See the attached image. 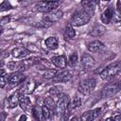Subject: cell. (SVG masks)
<instances>
[{
  "mask_svg": "<svg viewBox=\"0 0 121 121\" xmlns=\"http://www.w3.org/2000/svg\"><path fill=\"white\" fill-rule=\"evenodd\" d=\"M105 2H109V1H111V0H104Z\"/></svg>",
  "mask_w": 121,
  "mask_h": 121,
  "instance_id": "cell-40",
  "label": "cell"
},
{
  "mask_svg": "<svg viewBox=\"0 0 121 121\" xmlns=\"http://www.w3.org/2000/svg\"><path fill=\"white\" fill-rule=\"evenodd\" d=\"M121 72V60L112 62L109 64L101 73H100V78L103 80H112L114 77H116L119 73Z\"/></svg>",
  "mask_w": 121,
  "mask_h": 121,
  "instance_id": "cell-1",
  "label": "cell"
},
{
  "mask_svg": "<svg viewBox=\"0 0 121 121\" xmlns=\"http://www.w3.org/2000/svg\"><path fill=\"white\" fill-rule=\"evenodd\" d=\"M81 105V100L80 98L78 96V95H74L73 98H71L69 100V103H68V112H71L77 108H78L79 106Z\"/></svg>",
  "mask_w": 121,
  "mask_h": 121,
  "instance_id": "cell-19",
  "label": "cell"
},
{
  "mask_svg": "<svg viewBox=\"0 0 121 121\" xmlns=\"http://www.w3.org/2000/svg\"><path fill=\"white\" fill-rule=\"evenodd\" d=\"M29 53H30V51L28 49H26V47L19 46V47H15L12 49L11 56L15 59H22V58H25L27 55H29Z\"/></svg>",
  "mask_w": 121,
  "mask_h": 121,
  "instance_id": "cell-11",
  "label": "cell"
},
{
  "mask_svg": "<svg viewBox=\"0 0 121 121\" xmlns=\"http://www.w3.org/2000/svg\"><path fill=\"white\" fill-rule=\"evenodd\" d=\"M35 87H36L35 81L32 80V79H29L27 82L25 83V85H24V87L21 89V91H22L23 94H30V93L33 92V90L35 89Z\"/></svg>",
  "mask_w": 121,
  "mask_h": 121,
  "instance_id": "cell-21",
  "label": "cell"
},
{
  "mask_svg": "<svg viewBox=\"0 0 121 121\" xmlns=\"http://www.w3.org/2000/svg\"><path fill=\"white\" fill-rule=\"evenodd\" d=\"M78 53H77V52H73V53L69 56L67 62H68V64H69L71 67H74V66L77 64V62H78Z\"/></svg>",
  "mask_w": 121,
  "mask_h": 121,
  "instance_id": "cell-28",
  "label": "cell"
},
{
  "mask_svg": "<svg viewBox=\"0 0 121 121\" xmlns=\"http://www.w3.org/2000/svg\"><path fill=\"white\" fill-rule=\"evenodd\" d=\"M92 0H82L81 1V5H83V6H85V5H87L88 3H90Z\"/></svg>",
  "mask_w": 121,
  "mask_h": 121,
  "instance_id": "cell-36",
  "label": "cell"
},
{
  "mask_svg": "<svg viewBox=\"0 0 121 121\" xmlns=\"http://www.w3.org/2000/svg\"><path fill=\"white\" fill-rule=\"evenodd\" d=\"M19 100H20V96L18 94H13L11 95H9L7 99V102H8V106L11 109L17 107V105L19 104Z\"/></svg>",
  "mask_w": 121,
  "mask_h": 121,
  "instance_id": "cell-20",
  "label": "cell"
},
{
  "mask_svg": "<svg viewBox=\"0 0 121 121\" xmlns=\"http://www.w3.org/2000/svg\"><path fill=\"white\" fill-rule=\"evenodd\" d=\"M44 43H45V46L49 50H55L59 46V41L56 37H48Z\"/></svg>",
  "mask_w": 121,
  "mask_h": 121,
  "instance_id": "cell-18",
  "label": "cell"
},
{
  "mask_svg": "<svg viewBox=\"0 0 121 121\" xmlns=\"http://www.w3.org/2000/svg\"><path fill=\"white\" fill-rule=\"evenodd\" d=\"M51 112H52V111H51L50 109H48V108L43 104V120H45V119L50 118Z\"/></svg>",
  "mask_w": 121,
  "mask_h": 121,
  "instance_id": "cell-29",
  "label": "cell"
},
{
  "mask_svg": "<svg viewBox=\"0 0 121 121\" xmlns=\"http://www.w3.org/2000/svg\"><path fill=\"white\" fill-rule=\"evenodd\" d=\"M43 1H51V2H58L59 0H43Z\"/></svg>",
  "mask_w": 121,
  "mask_h": 121,
  "instance_id": "cell-39",
  "label": "cell"
},
{
  "mask_svg": "<svg viewBox=\"0 0 121 121\" xmlns=\"http://www.w3.org/2000/svg\"><path fill=\"white\" fill-rule=\"evenodd\" d=\"M51 61L54 65H56L59 68L64 69L67 66V60L63 55H59V56H54L51 58Z\"/></svg>",
  "mask_w": 121,
  "mask_h": 121,
  "instance_id": "cell-13",
  "label": "cell"
},
{
  "mask_svg": "<svg viewBox=\"0 0 121 121\" xmlns=\"http://www.w3.org/2000/svg\"><path fill=\"white\" fill-rule=\"evenodd\" d=\"M83 10H84L88 15H90L91 17H93L94 14H95V3L91 1L90 3H88L87 5L84 6Z\"/></svg>",
  "mask_w": 121,
  "mask_h": 121,
  "instance_id": "cell-24",
  "label": "cell"
},
{
  "mask_svg": "<svg viewBox=\"0 0 121 121\" xmlns=\"http://www.w3.org/2000/svg\"><path fill=\"white\" fill-rule=\"evenodd\" d=\"M62 16H63V12L61 10L56 9L48 12L44 19H46V20H48V21H50V22L53 23V22H56V21L60 20L62 18Z\"/></svg>",
  "mask_w": 121,
  "mask_h": 121,
  "instance_id": "cell-15",
  "label": "cell"
},
{
  "mask_svg": "<svg viewBox=\"0 0 121 121\" xmlns=\"http://www.w3.org/2000/svg\"><path fill=\"white\" fill-rule=\"evenodd\" d=\"M51 24H52V22L44 19V20H43L41 22H38V24H36L35 26H37V27H48V26H51Z\"/></svg>",
  "mask_w": 121,
  "mask_h": 121,
  "instance_id": "cell-31",
  "label": "cell"
},
{
  "mask_svg": "<svg viewBox=\"0 0 121 121\" xmlns=\"http://www.w3.org/2000/svg\"><path fill=\"white\" fill-rule=\"evenodd\" d=\"M19 105L21 107V109L23 111H25L26 112H32L33 106L31 103V100L28 96L26 95H21L20 96V100H19Z\"/></svg>",
  "mask_w": 121,
  "mask_h": 121,
  "instance_id": "cell-9",
  "label": "cell"
},
{
  "mask_svg": "<svg viewBox=\"0 0 121 121\" xmlns=\"http://www.w3.org/2000/svg\"><path fill=\"white\" fill-rule=\"evenodd\" d=\"M56 74H57V71L55 69L49 68V69H45V70H43L42 72V77L43 78H45V79H50V78H55Z\"/></svg>",
  "mask_w": 121,
  "mask_h": 121,
  "instance_id": "cell-25",
  "label": "cell"
},
{
  "mask_svg": "<svg viewBox=\"0 0 121 121\" xmlns=\"http://www.w3.org/2000/svg\"><path fill=\"white\" fill-rule=\"evenodd\" d=\"M113 120H121V114L114 116V117H113Z\"/></svg>",
  "mask_w": 121,
  "mask_h": 121,
  "instance_id": "cell-37",
  "label": "cell"
},
{
  "mask_svg": "<svg viewBox=\"0 0 121 121\" xmlns=\"http://www.w3.org/2000/svg\"><path fill=\"white\" fill-rule=\"evenodd\" d=\"M31 1H32V0H20V3H21L23 6H26V5H28Z\"/></svg>",
  "mask_w": 121,
  "mask_h": 121,
  "instance_id": "cell-34",
  "label": "cell"
},
{
  "mask_svg": "<svg viewBox=\"0 0 121 121\" xmlns=\"http://www.w3.org/2000/svg\"><path fill=\"white\" fill-rule=\"evenodd\" d=\"M95 86H96V79L95 78H88L80 81L78 90L80 94L84 95H88L94 91Z\"/></svg>",
  "mask_w": 121,
  "mask_h": 121,
  "instance_id": "cell-3",
  "label": "cell"
},
{
  "mask_svg": "<svg viewBox=\"0 0 121 121\" xmlns=\"http://www.w3.org/2000/svg\"><path fill=\"white\" fill-rule=\"evenodd\" d=\"M91 16L88 15L83 9L81 10H78L77 12H75L73 15H72V18H71V25L73 26H84L86 24H88L91 20Z\"/></svg>",
  "mask_w": 121,
  "mask_h": 121,
  "instance_id": "cell-2",
  "label": "cell"
},
{
  "mask_svg": "<svg viewBox=\"0 0 121 121\" xmlns=\"http://www.w3.org/2000/svg\"><path fill=\"white\" fill-rule=\"evenodd\" d=\"M69 96L64 94H60L58 97V101L56 103L55 107V113L58 116H61L65 113V112L68 110V103H69Z\"/></svg>",
  "mask_w": 121,
  "mask_h": 121,
  "instance_id": "cell-4",
  "label": "cell"
},
{
  "mask_svg": "<svg viewBox=\"0 0 121 121\" xmlns=\"http://www.w3.org/2000/svg\"><path fill=\"white\" fill-rule=\"evenodd\" d=\"M106 31V27L100 24H95L93 28L90 31V34L94 37H97V36H101L102 34H104Z\"/></svg>",
  "mask_w": 121,
  "mask_h": 121,
  "instance_id": "cell-17",
  "label": "cell"
},
{
  "mask_svg": "<svg viewBox=\"0 0 121 121\" xmlns=\"http://www.w3.org/2000/svg\"><path fill=\"white\" fill-rule=\"evenodd\" d=\"M43 104L48 108L50 109L52 112H55V107H56V104H55V101L52 97H46L44 100H43Z\"/></svg>",
  "mask_w": 121,
  "mask_h": 121,
  "instance_id": "cell-27",
  "label": "cell"
},
{
  "mask_svg": "<svg viewBox=\"0 0 121 121\" xmlns=\"http://www.w3.org/2000/svg\"><path fill=\"white\" fill-rule=\"evenodd\" d=\"M19 119H20V120H26V115H21Z\"/></svg>",
  "mask_w": 121,
  "mask_h": 121,
  "instance_id": "cell-38",
  "label": "cell"
},
{
  "mask_svg": "<svg viewBox=\"0 0 121 121\" xmlns=\"http://www.w3.org/2000/svg\"><path fill=\"white\" fill-rule=\"evenodd\" d=\"M81 63L85 68H92L95 64V60L91 55H89L88 53H85L81 57Z\"/></svg>",
  "mask_w": 121,
  "mask_h": 121,
  "instance_id": "cell-16",
  "label": "cell"
},
{
  "mask_svg": "<svg viewBox=\"0 0 121 121\" xmlns=\"http://www.w3.org/2000/svg\"><path fill=\"white\" fill-rule=\"evenodd\" d=\"M64 37H65V39H73L76 37V30L74 29L72 25H68L65 26Z\"/></svg>",
  "mask_w": 121,
  "mask_h": 121,
  "instance_id": "cell-23",
  "label": "cell"
},
{
  "mask_svg": "<svg viewBox=\"0 0 121 121\" xmlns=\"http://www.w3.org/2000/svg\"><path fill=\"white\" fill-rule=\"evenodd\" d=\"M72 78V73L68 70H62L56 74L54 79L58 82H67Z\"/></svg>",
  "mask_w": 121,
  "mask_h": 121,
  "instance_id": "cell-12",
  "label": "cell"
},
{
  "mask_svg": "<svg viewBox=\"0 0 121 121\" xmlns=\"http://www.w3.org/2000/svg\"><path fill=\"white\" fill-rule=\"evenodd\" d=\"M114 16V8L112 6H109L101 14V21L104 24H109L111 20Z\"/></svg>",
  "mask_w": 121,
  "mask_h": 121,
  "instance_id": "cell-10",
  "label": "cell"
},
{
  "mask_svg": "<svg viewBox=\"0 0 121 121\" xmlns=\"http://www.w3.org/2000/svg\"><path fill=\"white\" fill-rule=\"evenodd\" d=\"M26 77L23 73H21L20 71H16L10 75H9V83L12 86H17L21 83L24 82Z\"/></svg>",
  "mask_w": 121,
  "mask_h": 121,
  "instance_id": "cell-7",
  "label": "cell"
},
{
  "mask_svg": "<svg viewBox=\"0 0 121 121\" xmlns=\"http://www.w3.org/2000/svg\"><path fill=\"white\" fill-rule=\"evenodd\" d=\"M101 114V108H95L94 110L88 111L86 112H84L80 119L81 120H85V121H90V120H95L97 117H99V115Z\"/></svg>",
  "mask_w": 121,
  "mask_h": 121,
  "instance_id": "cell-8",
  "label": "cell"
},
{
  "mask_svg": "<svg viewBox=\"0 0 121 121\" xmlns=\"http://www.w3.org/2000/svg\"><path fill=\"white\" fill-rule=\"evenodd\" d=\"M9 16H6V17L2 18V24H6V23H9Z\"/></svg>",
  "mask_w": 121,
  "mask_h": 121,
  "instance_id": "cell-35",
  "label": "cell"
},
{
  "mask_svg": "<svg viewBox=\"0 0 121 121\" xmlns=\"http://www.w3.org/2000/svg\"><path fill=\"white\" fill-rule=\"evenodd\" d=\"M32 113L36 119L43 120V106H41L39 103H37L35 106H33Z\"/></svg>",
  "mask_w": 121,
  "mask_h": 121,
  "instance_id": "cell-22",
  "label": "cell"
},
{
  "mask_svg": "<svg viewBox=\"0 0 121 121\" xmlns=\"http://www.w3.org/2000/svg\"><path fill=\"white\" fill-rule=\"evenodd\" d=\"M1 11H6V10H9V9H10L12 7H11V5L9 4V2H8V1H4L2 4H1Z\"/></svg>",
  "mask_w": 121,
  "mask_h": 121,
  "instance_id": "cell-33",
  "label": "cell"
},
{
  "mask_svg": "<svg viewBox=\"0 0 121 121\" xmlns=\"http://www.w3.org/2000/svg\"><path fill=\"white\" fill-rule=\"evenodd\" d=\"M8 67L9 70H24V67H25V64L24 62H14V61H11V62H9L8 63Z\"/></svg>",
  "mask_w": 121,
  "mask_h": 121,
  "instance_id": "cell-26",
  "label": "cell"
},
{
  "mask_svg": "<svg viewBox=\"0 0 121 121\" xmlns=\"http://www.w3.org/2000/svg\"><path fill=\"white\" fill-rule=\"evenodd\" d=\"M9 82V75L5 74V71L2 69L1 72V87L4 88V86Z\"/></svg>",
  "mask_w": 121,
  "mask_h": 121,
  "instance_id": "cell-30",
  "label": "cell"
},
{
  "mask_svg": "<svg viewBox=\"0 0 121 121\" xmlns=\"http://www.w3.org/2000/svg\"><path fill=\"white\" fill-rule=\"evenodd\" d=\"M105 48L104 44L99 41H94L87 44V49L92 53H98Z\"/></svg>",
  "mask_w": 121,
  "mask_h": 121,
  "instance_id": "cell-14",
  "label": "cell"
},
{
  "mask_svg": "<svg viewBox=\"0 0 121 121\" xmlns=\"http://www.w3.org/2000/svg\"><path fill=\"white\" fill-rule=\"evenodd\" d=\"M59 6L58 2H51V1H42L39 2L36 6H35V9L40 11V12H44V13H48L54 9H56Z\"/></svg>",
  "mask_w": 121,
  "mask_h": 121,
  "instance_id": "cell-6",
  "label": "cell"
},
{
  "mask_svg": "<svg viewBox=\"0 0 121 121\" xmlns=\"http://www.w3.org/2000/svg\"><path fill=\"white\" fill-rule=\"evenodd\" d=\"M121 90V83L120 82H112L107 84L102 90V97H111L113 96Z\"/></svg>",
  "mask_w": 121,
  "mask_h": 121,
  "instance_id": "cell-5",
  "label": "cell"
},
{
  "mask_svg": "<svg viewBox=\"0 0 121 121\" xmlns=\"http://www.w3.org/2000/svg\"><path fill=\"white\" fill-rule=\"evenodd\" d=\"M49 93H50L51 95H53L54 96L59 97L60 95V87H53V88H51V89L49 90Z\"/></svg>",
  "mask_w": 121,
  "mask_h": 121,
  "instance_id": "cell-32",
  "label": "cell"
}]
</instances>
